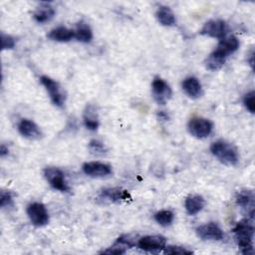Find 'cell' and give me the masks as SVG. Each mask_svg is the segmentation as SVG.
Returning <instances> with one entry per match:
<instances>
[{
	"instance_id": "cell-1",
	"label": "cell",
	"mask_w": 255,
	"mask_h": 255,
	"mask_svg": "<svg viewBox=\"0 0 255 255\" xmlns=\"http://www.w3.org/2000/svg\"><path fill=\"white\" fill-rule=\"evenodd\" d=\"M234 236L238 247L243 254L253 253L254 227L249 219H242L233 228Z\"/></svg>"
},
{
	"instance_id": "cell-2",
	"label": "cell",
	"mask_w": 255,
	"mask_h": 255,
	"mask_svg": "<svg viewBox=\"0 0 255 255\" xmlns=\"http://www.w3.org/2000/svg\"><path fill=\"white\" fill-rule=\"evenodd\" d=\"M210 151L220 162L226 165H235L239 160L237 148L224 139L213 141L210 145Z\"/></svg>"
},
{
	"instance_id": "cell-3",
	"label": "cell",
	"mask_w": 255,
	"mask_h": 255,
	"mask_svg": "<svg viewBox=\"0 0 255 255\" xmlns=\"http://www.w3.org/2000/svg\"><path fill=\"white\" fill-rule=\"evenodd\" d=\"M187 129L191 135L197 138L207 137L213 130V124L201 117L191 118L187 124Z\"/></svg>"
},
{
	"instance_id": "cell-4",
	"label": "cell",
	"mask_w": 255,
	"mask_h": 255,
	"mask_svg": "<svg viewBox=\"0 0 255 255\" xmlns=\"http://www.w3.org/2000/svg\"><path fill=\"white\" fill-rule=\"evenodd\" d=\"M40 82L44 86L46 91L48 92L53 104L60 108L64 107L65 101H66V96L62 92L59 83L48 76H41Z\"/></svg>"
},
{
	"instance_id": "cell-5",
	"label": "cell",
	"mask_w": 255,
	"mask_h": 255,
	"mask_svg": "<svg viewBox=\"0 0 255 255\" xmlns=\"http://www.w3.org/2000/svg\"><path fill=\"white\" fill-rule=\"evenodd\" d=\"M44 176L49 184L54 188L62 192H69L70 186L65 179L64 172L58 167H46L44 169Z\"/></svg>"
},
{
	"instance_id": "cell-6",
	"label": "cell",
	"mask_w": 255,
	"mask_h": 255,
	"mask_svg": "<svg viewBox=\"0 0 255 255\" xmlns=\"http://www.w3.org/2000/svg\"><path fill=\"white\" fill-rule=\"evenodd\" d=\"M27 215L33 225L41 227L49 222V213L41 202H32L27 206Z\"/></svg>"
},
{
	"instance_id": "cell-7",
	"label": "cell",
	"mask_w": 255,
	"mask_h": 255,
	"mask_svg": "<svg viewBox=\"0 0 255 255\" xmlns=\"http://www.w3.org/2000/svg\"><path fill=\"white\" fill-rule=\"evenodd\" d=\"M151 92L154 101L158 105H165L171 98L172 92L169 85L159 77H155L151 84Z\"/></svg>"
},
{
	"instance_id": "cell-8",
	"label": "cell",
	"mask_w": 255,
	"mask_h": 255,
	"mask_svg": "<svg viewBox=\"0 0 255 255\" xmlns=\"http://www.w3.org/2000/svg\"><path fill=\"white\" fill-rule=\"evenodd\" d=\"M199 33L208 37L222 39L227 34V24L220 19L209 20L203 25Z\"/></svg>"
},
{
	"instance_id": "cell-9",
	"label": "cell",
	"mask_w": 255,
	"mask_h": 255,
	"mask_svg": "<svg viewBox=\"0 0 255 255\" xmlns=\"http://www.w3.org/2000/svg\"><path fill=\"white\" fill-rule=\"evenodd\" d=\"M166 246V239L161 235H146L138 239L137 247L143 251H161Z\"/></svg>"
},
{
	"instance_id": "cell-10",
	"label": "cell",
	"mask_w": 255,
	"mask_h": 255,
	"mask_svg": "<svg viewBox=\"0 0 255 255\" xmlns=\"http://www.w3.org/2000/svg\"><path fill=\"white\" fill-rule=\"evenodd\" d=\"M196 234L202 240H221L224 236L222 229L215 222H208L196 228Z\"/></svg>"
},
{
	"instance_id": "cell-11",
	"label": "cell",
	"mask_w": 255,
	"mask_h": 255,
	"mask_svg": "<svg viewBox=\"0 0 255 255\" xmlns=\"http://www.w3.org/2000/svg\"><path fill=\"white\" fill-rule=\"evenodd\" d=\"M85 174L91 177H105L112 173V166L101 161H89L82 166Z\"/></svg>"
},
{
	"instance_id": "cell-12",
	"label": "cell",
	"mask_w": 255,
	"mask_h": 255,
	"mask_svg": "<svg viewBox=\"0 0 255 255\" xmlns=\"http://www.w3.org/2000/svg\"><path fill=\"white\" fill-rule=\"evenodd\" d=\"M19 132L26 138L39 139L42 137V131L40 128L31 120L22 119L18 124Z\"/></svg>"
},
{
	"instance_id": "cell-13",
	"label": "cell",
	"mask_w": 255,
	"mask_h": 255,
	"mask_svg": "<svg viewBox=\"0 0 255 255\" xmlns=\"http://www.w3.org/2000/svg\"><path fill=\"white\" fill-rule=\"evenodd\" d=\"M184 93L191 99H198L202 95V87L199 80L195 77H187L181 84Z\"/></svg>"
},
{
	"instance_id": "cell-14",
	"label": "cell",
	"mask_w": 255,
	"mask_h": 255,
	"mask_svg": "<svg viewBox=\"0 0 255 255\" xmlns=\"http://www.w3.org/2000/svg\"><path fill=\"white\" fill-rule=\"evenodd\" d=\"M205 204L204 198L199 194H191L185 198L184 207L189 215H195L203 208Z\"/></svg>"
},
{
	"instance_id": "cell-15",
	"label": "cell",
	"mask_w": 255,
	"mask_h": 255,
	"mask_svg": "<svg viewBox=\"0 0 255 255\" xmlns=\"http://www.w3.org/2000/svg\"><path fill=\"white\" fill-rule=\"evenodd\" d=\"M238 48H239V40L233 35L225 36L224 38L220 39L216 47L217 50L222 52L227 57L230 54H233L235 51H237Z\"/></svg>"
},
{
	"instance_id": "cell-16",
	"label": "cell",
	"mask_w": 255,
	"mask_h": 255,
	"mask_svg": "<svg viewBox=\"0 0 255 255\" xmlns=\"http://www.w3.org/2000/svg\"><path fill=\"white\" fill-rule=\"evenodd\" d=\"M49 39L56 42H69L75 38V31L65 26H59L51 30L48 34Z\"/></svg>"
},
{
	"instance_id": "cell-17",
	"label": "cell",
	"mask_w": 255,
	"mask_h": 255,
	"mask_svg": "<svg viewBox=\"0 0 255 255\" xmlns=\"http://www.w3.org/2000/svg\"><path fill=\"white\" fill-rule=\"evenodd\" d=\"M132 246H133V243H132L131 239H129V236H121L120 238L117 239V241L114 243L113 246L104 250L102 253L124 254L129 247H132Z\"/></svg>"
},
{
	"instance_id": "cell-18",
	"label": "cell",
	"mask_w": 255,
	"mask_h": 255,
	"mask_svg": "<svg viewBox=\"0 0 255 255\" xmlns=\"http://www.w3.org/2000/svg\"><path fill=\"white\" fill-rule=\"evenodd\" d=\"M55 15V9L48 3L40 4L35 10L33 17L38 23L49 22Z\"/></svg>"
},
{
	"instance_id": "cell-19",
	"label": "cell",
	"mask_w": 255,
	"mask_h": 255,
	"mask_svg": "<svg viewBox=\"0 0 255 255\" xmlns=\"http://www.w3.org/2000/svg\"><path fill=\"white\" fill-rule=\"evenodd\" d=\"M226 58H227V56H225L219 50L215 49L213 52H211L207 56V58L205 60V67L210 71H216L224 65Z\"/></svg>"
},
{
	"instance_id": "cell-20",
	"label": "cell",
	"mask_w": 255,
	"mask_h": 255,
	"mask_svg": "<svg viewBox=\"0 0 255 255\" xmlns=\"http://www.w3.org/2000/svg\"><path fill=\"white\" fill-rule=\"evenodd\" d=\"M155 15L158 22L163 26L170 27V26H173L176 22L174 13L167 6H159Z\"/></svg>"
},
{
	"instance_id": "cell-21",
	"label": "cell",
	"mask_w": 255,
	"mask_h": 255,
	"mask_svg": "<svg viewBox=\"0 0 255 255\" xmlns=\"http://www.w3.org/2000/svg\"><path fill=\"white\" fill-rule=\"evenodd\" d=\"M101 196L112 202H121L129 198L128 192L121 188H106L102 191Z\"/></svg>"
},
{
	"instance_id": "cell-22",
	"label": "cell",
	"mask_w": 255,
	"mask_h": 255,
	"mask_svg": "<svg viewBox=\"0 0 255 255\" xmlns=\"http://www.w3.org/2000/svg\"><path fill=\"white\" fill-rule=\"evenodd\" d=\"M84 124L88 129L96 130L99 127V118L96 109L93 106H88L84 112Z\"/></svg>"
},
{
	"instance_id": "cell-23",
	"label": "cell",
	"mask_w": 255,
	"mask_h": 255,
	"mask_svg": "<svg viewBox=\"0 0 255 255\" xmlns=\"http://www.w3.org/2000/svg\"><path fill=\"white\" fill-rule=\"evenodd\" d=\"M75 38L83 43H90L93 39V32L90 26L86 23H80L75 30Z\"/></svg>"
},
{
	"instance_id": "cell-24",
	"label": "cell",
	"mask_w": 255,
	"mask_h": 255,
	"mask_svg": "<svg viewBox=\"0 0 255 255\" xmlns=\"http://www.w3.org/2000/svg\"><path fill=\"white\" fill-rule=\"evenodd\" d=\"M236 202L243 208H251L254 206V194L251 190H241L236 195Z\"/></svg>"
},
{
	"instance_id": "cell-25",
	"label": "cell",
	"mask_w": 255,
	"mask_h": 255,
	"mask_svg": "<svg viewBox=\"0 0 255 255\" xmlns=\"http://www.w3.org/2000/svg\"><path fill=\"white\" fill-rule=\"evenodd\" d=\"M174 215L170 210L162 209L154 214L155 221L161 226H169L173 221Z\"/></svg>"
},
{
	"instance_id": "cell-26",
	"label": "cell",
	"mask_w": 255,
	"mask_h": 255,
	"mask_svg": "<svg viewBox=\"0 0 255 255\" xmlns=\"http://www.w3.org/2000/svg\"><path fill=\"white\" fill-rule=\"evenodd\" d=\"M163 252L165 254H172V255H184V254H191L192 251L186 249L185 247L182 246H173V245H168L165 246L163 249Z\"/></svg>"
},
{
	"instance_id": "cell-27",
	"label": "cell",
	"mask_w": 255,
	"mask_h": 255,
	"mask_svg": "<svg viewBox=\"0 0 255 255\" xmlns=\"http://www.w3.org/2000/svg\"><path fill=\"white\" fill-rule=\"evenodd\" d=\"M243 104L245 106V108L251 113L254 114L255 113V93L254 91H251L249 93H247L244 98H243Z\"/></svg>"
},
{
	"instance_id": "cell-28",
	"label": "cell",
	"mask_w": 255,
	"mask_h": 255,
	"mask_svg": "<svg viewBox=\"0 0 255 255\" xmlns=\"http://www.w3.org/2000/svg\"><path fill=\"white\" fill-rule=\"evenodd\" d=\"M89 149L93 154H104L106 152V147L103 142L97 139H93L89 143Z\"/></svg>"
},
{
	"instance_id": "cell-29",
	"label": "cell",
	"mask_w": 255,
	"mask_h": 255,
	"mask_svg": "<svg viewBox=\"0 0 255 255\" xmlns=\"http://www.w3.org/2000/svg\"><path fill=\"white\" fill-rule=\"evenodd\" d=\"M15 39L8 35V34H5V33H1V47H2V50H10V49H13L15 47Z\"/></svg>"
},
{
	"instance_id": "cell-30",
	"label": "cell",
	"mask_w": 255,
	"mask_h": 255,
	"mask_svg": "<svg viewBox=\"0 0 255 255\" xmlns=\"http://www.w3.org/2000/svg\"><path fill=\"white\" fill-rule=\"evenodd\" d=\"M0 204H1L2 208L9 207V206H11L13 204V199H12V195L10 194V192H6V191H2L1 192Z\"/></svg>"
},
{
	"instance_id": "cell-31",
	"label": "cell",
	"mask_w": 255,
	"mask_h": 255,
	"mask_svg": "<svg viewBox=\"0 0 255 255\" xmlns=\"http://www.w3.org/2000/svg\"><path fill=\"white\" fill-rule=\"evenodd\" d=\"M7 153H8V148H6L4 144H2V145H1V151H0L1 156H4V155L7 154Z\"/></svg>"
}]
</instances>
